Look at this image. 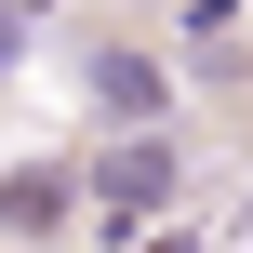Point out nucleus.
<instances>
[{
    "mask_svg": "<svg viewBox=\"0 0 253 253\" xmlns=\"http://www.w3.org/2000/svg\"><path fill=\"white\" fill-rule=\"evenodd\" d=\"M160 200H173V147H160V133H120V147L93 160V213H107V227H147Z\"/></svg>",
    "mask_w": 253,
    "mask_h": 253,
    "instance_id": "1",
    "label": "nucleus"
},
{
    "mask_svg": "<svg viewBox=\"0 0 253 253\" xmlns=\"http://www.w3.org/2000/svg\"><path fill=\"white\" fill-rule=\"evenodd\" d=\"M80 93H93V120H120V133H160V107H173V80H160L133 40H107V53L80 67Z\"/></svg>",
    "mask_w": 253,
    "mask_h": 253,
    "instance_id": "2",
    "label": "nucleus"
},
{
    "mask_svg": "<svg viewBox=\"0 0 253 253\" xmlns=\"http://www.w3.org/2000/svg\"><path fill=\"white\" fill-rule=\"evenodd\" d=\"M80 187H93V173H53V160H27V173H13V240H53V227L80 213Z\"/></svg>",
    "mask_w": 253,
    "mask_h": 253,
    "instance_id": "3",
    "label": "nucleus"
},
{
    "mask_svg": "<svg viewBox=\"0 0 253 253\" xmlns=\"http://www.w3.org/2000/svg\"><path fill=\"white\" fill-rule=\"evenodd\" d=\"M40 13H53V0H13V27H40Z\"/></svg>",
    "mask_w": 253,
    "mask_h": 253,
    "instance_id": "4",
    "label": "nucleus"
}]
</instances>
